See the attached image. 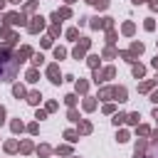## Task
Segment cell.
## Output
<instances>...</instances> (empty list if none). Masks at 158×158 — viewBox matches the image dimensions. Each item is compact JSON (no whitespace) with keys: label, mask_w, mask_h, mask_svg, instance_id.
<instances>
[{"label":"cell","mask_w":158,"mask_h":158,"mask_svg":"<svg viewBox=\"0 0 158 158\" xmlns=\"http://www.w3.org/2000/svg\"><path fill=\"white\" fill-rule=\"evenodd\" d=\"M20 64L12 59V44H0V81H12L17 77Z\"/></svg>","instance_id":"1"},{"label":"cell","mask_w":158,"mask_h":158,"mask_svg":"<svg viewBox=\"0 0 158 158\" xmlns=\"http://www.w3.org/2000/svg\"><path fill=\"white\" fill-rule=\"evenodd\" d=\"M2 22L5 25H12V27H20V25H27V15L20 10V12H5L2 15Z\"/></svg>","instance_id":"2"},{"label":"cell","mask_w":158,"mask_h":158,"mask_svg":"<svg viewBox=\"0 0 158 158\" xmlns=\"http://www.w3.org/2000/svg\"><path fill=\"white\" fill-rule=\"evenodd\" d=\"M89 47H91V40H89V37H79L77 47L72 49V57H74V59H84L86 52H89Z\"/></svg>","instance_id":"3"},{"label":"cell","mask_w":158,"mask_h":158,"mask_svg":"<svg viewBox=\"0 0 158 158\" xmlns=\"http://www.w3.org/2000/svg\"><path fill=\"white\" fill-rule=\"evenodd\" d=\"M44 25H47V20H44L42 15H35V17L27 20V32H30V35H40V32L44 30Z\"/></svg>","instance_id":"4"},{"label":"cell","mask_w":158,"mask_h":158,"mask_svg":"<svg viewBox=\"0 0 158 158\" xmlns=\"http://www.w3.org/2000/svg\"><path fill=\"white\" fill-rule=\"evenodd\" d=\"M114 77H116V69H114V67H104L101 72H99V69H94V74H91V79H94L96 84L109 81V79H114Z\"/></svg>","instance_id":"5"},{"label":"cell","mask_w":158,"mask_h":158,"mask_svg":"<svg viewBox=\"0 0 158 158\" xmlns=\"http://www.w3.org/2000/svg\"><path fill=\"white\" fill-rule=\"evenodd\" d=\"M32 54H35V52H32V47H30V44H22L20 49H12V59H15L17 64H22V62H25L27 57H32Z\"/></svg>","instance_id":"6"},{"label":"cell","mask_w":158,"mask_h":158,"mask_svg":"<svg viewBox=\"0 0 158 158\" xmlns=\"http://www.w3.org/2000/svg\"><path fill=\"white\" fill-rule=\"evenodd\" d=\"M89 25H91L94 30H111V27H114V17H94Z\"/></svg>","instance_id":"7"},{"label":"cell","mask_w":158,"mask_h":158,"mask_svg":"<svg viewBox=\"0 0 158 158\" xmlns=\"http://www.w3.org/2000/svg\"><path fill=\"white\" fill-rule=\"evenodd\" d=\"M47 79L52 81V84H62L64 79L59 77V64L54 62V64H47Z\"/></svg>","instance_id":"8"},{"label":"cell","mask_w":158,"mask_h":158,"mask_svg":"<svg viewBox=\"0 0 158 158\" xmlns=\"http://www.w3.org/2000/svg\"><path fill=\"white\" fill-rule=\"evenodd\" d=\"M91 131H94L91 121H86V118H79V121H77V133H79V136H89Z\"/></svg>","instance_id":"9"},{"label":"cell","mask_w":158,"mask_h":158,"mask_svg":"<svg viewBox=\"0 0 158 158\" xmlns=\"http://www.w3.org/2000/svg\"><path fill=\"white\" fill-rule=\"evenodd\" d=\"M0 37H2V40H5V42H7V44H15V42H17V40H20V37H17V35H15V32H12V30H10V27H5V25H2V27H0Z\"/></svg>","instance_id":"10"},{"label":"cell","mask_w":158,"mask_h":158,"mask_svg":"<svg viewBox=\"0 0 158 158\" xmlns=\"http://www.w3.org/2000/svg\"><path fill=\"white\" fill-rule=\"evenodd\" d=\"M133 156H136V158H148V141H146V138H138Z\"/></svg>","instance_id":"11"},{"label":"cell","mask_w":158,"mask_h":158,"mask_svg":"<svg viewBox=\"0 0 158 158\" xmlns=\"http://www.w3.org/2000/svg\"><path fill=\"white\" fill-rule=\"evenodd\" d=\"M111 99H116V101H128V89H126V86H114Z\"/></svg>","instance_id":"12"},{"label":"cell","mask_w":158,"mask_h":158,"mask_svg":"<svg viewBox=\"0 0 158 158\" xmlns=\"http://www.w3.org/2000/svg\"><path fill=\"white\" fill-rule=\"evenodd\" d=\"M86 89H89V81L86 79H74V91L77 94H86Z\"/></svg>","instance_id":"13"},{"label":"cell","mask_w":158,"mask_h":158,"mask_svg":"<svg viewBox=\"0 0 158 158\" xmlns=\"http://www.w3.org/2000/svg\"><path fill=\"white\" fill-rule=\"evenodd\" d=\"M25 79H27L30 84H35V81L40 79V69H37V67H30V69H27V74H25Z\"/></svg>","instance_id":"14"},{"label":"cell","mask_w":158,"mask_h":158,"mask_svg":"<svg viewBox=\"0 0 158 158\" xmlns=\"http://www.w3.org/2000/svg\"><path fill=\"white\" fill-rule=\"evenodd\" d=\"M25 99H27V104L37 106V104L42 101V94H40V91H27V96H25Z\"/></svg>","instance_id":"15"},{"label":"cell","mask_w":158,"mask_h":158,"mask_svg":"<svg viewBox=\"0 0 158 158\" xmlns=\"http://www.w3.org/2000/svg\"><path fill=\"white\" fill-rule=\"evenodd\" d=\"M101 57H104V59H114V57H118V49H114V44H109V47H104Z\"/></svg>","instance_id":"16"},{"label":"cell","mask_w":158,"mask_h":158,"mask_svg":"<svg viewBox=\"0 0 158 158\" xmlns=\"http://www.w3.org/2000/svg\"><path fill=\"white\" fill-rule=\"evenodd\" d=\"M12 96H15V99H25V96H27V89H25L22 84H15V86H12Z\"/></svg>","instance_id":"17"},{"label":"cell","mask_w":158,"mask_h":158,"mask_svg":"<svg viewBox=\"0 0 158 158\" xmlns=\"http://www.w3.org/2000/svg\"><path fill=\"white\" fill-rule=\"evenodd\" d=\"M143 49H146L143 42H131V49H128V52H131L133 57H138V54H143Z\"/></svg>","instance_id":"18"},{"label":"cell","mask_w":158,"mask_h":158,"mask_svg":"<svg viewBox=\"0 0 158 158\" xmlns=\"http://www.w3.org/2000/svg\"><path fill=\"white\" fill-rule=\"evenodd\" d=\"M131 72H133V77H136V79H141V77H143V74H146V67H143V64H141V62H138V64H136V62H133V67H131Z\"/></svg>","instance_id":"19"},{"label":"cell","mask_w":158,"mask_h":158,"mask_svg":"<svg viewBox=\"0 0 158 158\" xmlns=\"http://www.w3.org/2000/svg\"><path fill=\"white\" fill-rule=\"evenodd\" d=\"M35 151H37V156H40V158H47V156L52 153V146H47V143H42V146H37Z\"/></svg>","instance_id":"20"},{"label":"cell","mask_w":158,"mask_h":158,"mask_svg":"<svg viewBox=\"0 0 158 158\" xmlns=\"http://www.w3.org/2000/svg\"><path fill=\"white\" fill-rule=\"evenodd\" d=\"M111 94H114V86H101L96 99H111Z\"/></svg>","instance_id":"21"},{"label":"cell","mask_w":158,"mask_h":158,"mask_svg":"<svg viewBox=\"0 0 158 158\" xmlns=\"http://www.w3.org/2000/svg\"><path fill=\"white\" fill-rule=\"evenodd\" d=\"M64 138H67L69 143H77V141H79V133H77L74 128H67V131H64Z\"/></svg>","instance_id":"22"},{"label":"cell","mask_w":158,"mask_h":158,"mask_svg":"<svg viewBox=\"0 0 158 158\" xmlns=\"http://www.w3.org/2000/svg\"><path fill=\"white\" fill-rule=\"evenodd\" d=\"M17 151H20V153H25V156H27V153H32V151H35V146H32V141H22V143H20V148H17Z\"/></svg>","instance_id":"23"},{"label":"cell","mask_w":158,"mask_h":158,"mask_svg":"<svg viewBox=\"0 0 158 158\" xmlns=\"http://www.w3.org/2000/svg\"><path fill=\"white\" fill-rule=\"evenodd\" d=\"M121 32H123L126 37H131V35L136 32V25H133V22H123V27H121Z\"/></svg>","instance_id":"24"},{"label":"cell","mask_w":158,"mask_h":158,"mask_svg":"<svg viewBox=\"0 0 158 158\" xmlns=\"http://www.w3.org/2000/svg\"><path fill=\"white\" fill-rule=\"evenodd\" d=\"M10 128H12V133H22V131H25V123H22L20 118H15V121L10 123Z\"/></svg>","instance_id":"25"},{"label":"cell","mask_w":158,"mask_h":158,"mask_svg":"<svg viewBox=\"0 0 158 158\" xmlns=\"http://www.w3.org/2000/svg\"><path fill=\"white\" fill-rule=\"evenodd\" d=\"M118 57H121V59H126V62H131V64L136 62V57H133L128 49H118Z\"/></svg>","instance_id":"26"},{"label":"cell","mask_w":158,"mask_h":158,"mask_svg":"<svg viewBox=\"0 0 158 158\" xmlns=\"http://www.w3.org/2000/svg\"><path fill=\"white\" fill-rule=\"evenodd\" d=\"M86 64H89L91 69H99V54H89V57H86Z\"/></svg>","instance_id":"27"},{"label":"cell","mask_w":158,"mask_h":158,"mask_svg":"<svg viewBox=\"0 0 158 158\" xmlns=\"http://www.w3.org/2000/svg\"><path fill=\"white\" fill-rule=\"evenodd\" d=\"M77 99H79V94H67V96H64V104L72 109V106H77Z\"/></svg>","instance_id":"28"},{"label":"cell","mask_w":158,"mask_h":158,"mask_svg":"<svg viewBox=\"0 0 158 158\" xmlns=\"http://www.w3.org/2000/svg\"><path fill=\"white\" fill-rule=\"evenodd\" d=\"M81 106H84V111H94V109H96V101L89 96V99H84V101H81Z\"/></svg>","instance_id":"29"},{"label":"cell","mask_w":158,"mask_h":158,"mask_svg":"<svg viewBox=\"0 0 158 158\" xmlns=\"http://www.w3.org/2000/svg\"><path fill=\"white\" fill-rule=\"evenodd\" d=\"M138 118H141V114H138V111H133V114H126V121H128L131 126H138Z\"/></svg>","instance_id":"30"},{"label":"cell","mask_w":158,"mask_h":158,"mask_svg":"<svg viewBox=\"0 0 158 158\" xmlns=\"http://www.w3.org/2000/svg\"><path fill=\"white\" fill-rule=\"evenodd\" d=\"M54 153H57V156H72V146H57Z\"/></svg>","instance_id":"31"},{"label":"cell","mask_w":158,"mask_h":158,"mask_svg":"<svg viewBox=\"0 0 158 158\" xmlns=\"http://www.w3.org/2000/svg\"><path fill=\"white\" fill-rule=\"evenodd\" d=\"M59 32H62V27H59V22H54V25L49 27V32H47V35H49V37L54 40V37H59Z\"/></svg>","instance_id":"32"},{"label":"cell","mask_w":158,"mask_h":158,"mask_svg":"<svg viewBox=\"0 0 158 158\" xmlns=\"http://www.w3.org/2000/svg\"><path fill=\"white\" fill-rule=\"evenodd\" d=\"M42 62H44V54H42V52L32 54V67H42Z\"/></svg>","instance_id":"33"},{"label":"cell","mask_w":158,"mask_h":158,"mask_svg":"<svg viewBox=\"0 0 158 158\" xmlns=\"http://www.w3.org/2000/svg\"><path fill=\"white\" fill-rule=\"evenodd\" d=\"M111 121H114V126H121V123H126V114H121V111H118V114H114V118H111Z\"/></svg>","instance_id":"34"},{"label":"cell","mask_w":158,"mask_h":158,"mask_svg":"<svg viewBox=\"0 0 158 158\" xmlns=\"http://www.w3.org/2000/svg\"><path fill=\"white\" fill-rule=\"evenodd\" d=\"M17 148H20V143H17V141H5V151H7V153H15Z\"/></svg>","instance_id":"35"},{"label":"cell","mask_w":158,"mask_h":158,"mask_svg":"<svg viewBox=\"0 0 158 158\" xmlns=\"http://www.w3.org/2000/svg\"><path fill=\"white\" fill-rule=\"evenodd\" d=\"M35 7H37V0H27V2H25V7H22V12L27 15V12H32Z\"/></svg>","instance_id":"36"},{"label":"cell","mask_w":158,"mask_h":158,"mask_svg":"<svg viewBox=\"0 0 158 158\" xmlns=\"http://www.w3.org/2000/svg\"><path fill=\"white\" fill-rule=\"evenodd\" d=\"M64 35H67V40H77V37H79V27H69Z\"/></svg>","instance_id":"37"},{"label":"cell","mask_w":158,"mask_h":158,"mask_svg":"<svg viewBox=\"0 0 158 158\" xmlns=\"http://www.w3.org/2000/svg\"><path fill=\"white\" fill-rule=\"evenodd\" d=\"M116 37H118V35H116V30H114V27H111V30H106V42H109V44H114V42H116Z\"/></svg>","instance_id":"38"},{"label":"cell","mask_w":158,"mask_h":158,"mask_svg":"<svg viewBox=\"0 0 158 158\" xmlns=\"http://www.w3.org/2000/svg\"><path fill=\"white\" fill-rule=\"evenodd\" d=\"M64 57H67V49H64V47H54V59H59V62H62Z\"/></svg>","instance_id":"39"},{"label":"cell","mask_w":158,"mask_h":158,"mask_svg":"<svg viewBox=\"0 0 158 158\" xmlns=\"http://www.w3.org/2000/svg\"><path fill=\"white\" fill-rule=\"evenodd\" d=\"M153 86H156V81L151 79V81H143V84H138V91H151Z\"/></svg>","instance_id":"40"},{"label":"cell","mask_w":158,"mask_h":158,"mask_svg":"<svg viewBox=\"0 0 158 158\" xmlns=\"http://www.w3.org/2000/svg\"><path fill=\"white\" fill-rule=\"evenodd\" d=\"M143 27H146L148 32H153V30H156V20H153V17H148V20L143 22Z\"/></svg>","instance_id":"41"},{"label":"cell","mask_w":158,"mask_h":158,"mask_svg":"<svg viewBox=\"0 0 158 158\" xmlns=\"http://www.w3.org/2000/svg\"><path fill=\"white\" fill-rule=\"evenodd\" d=\"M67 118H69V121H79V114H77V109H74V106L67 111Z\"/></svg>","instance_id":"42"},{"label":"cell","mask_w":158,"mask_h":158,"mask_svg":"<svg viewBox=\"0 0 158 158\" xmlns=\"http://www.w3.org/2000/svg\"><path fill=\"white\" fill-rule=\"evenodd\" d=\"M116 141H118V143H126V141H128V133H126V131H118V133H116Z\"/></svg>","instance_id":"43"},{"label":"cell","mask_w":158,"mask_h":158,"mask_svg":"<svg viewBox=\"0 0 158 158\" xmlns=\"http://www.w3.org/2000/svg\"><path fill=\"white\" fill-rule=\"evenodd\" d=\"M57 106H59L57 101H47V106H44V109H47V114H52V111H57Z\"/></svg>","instance_id":"44"},{"label":"cell","mask_w":158,"mask_h":158,"mask_svg":"<svg viewBox=\"0 0 158 158\" xmlns=\"http://www.w3.org/2000/svg\"><path fill=\"white\" fill-rule=\"evenodd\" d=\"M35 118H37V121H42V118H47V109H37V114H35Z\"/></svg>","instance_id":"45"},{"label":"cell","mask_w":158,"mask_h":158,"mask_svg":"<svg viewBox=\"0 0 158 158\" xmlns=\"http://www.w3.org/2000/svg\"><path fill=\"white\" fill-rule=\"evenodd\" d=\"M94 7H99V10H106V7H109V0H96V2H94Z\"/></svg>","instance_id":"46"},{"label":"cell","mask_w":158,"mask_h":158,"mask_svg":"<svg viewBox=\"0 0 158 158\" xmlns=\"http://www.w3.org/2000/svg\"><path fill=\"white\" fill-rule=\"evenodd\" d=\"M148 136H151V143H153V146H158V128H156V131H151Z\"/></svg>","instance_id":"47"},{"label":"cell","mask_w":158,"mask_h":158,"mask_svg":"<svg viewBox=\"0 0 158 158\" xmlns=\"http://www.w3.org/2000/svg\"><path fill=\"white\" fill-rule=\"evenodd\" d=\"M42 47H52V37H49V35L42 37Z\"/></svg>","instance_id":"48"},{"label":"cell","mask_w":158,"mask_h":158,"mask_svg":"<svg viewBox=\"0 0 158 158\" xmlns=\"http://www.w3.org/2000/svg\"><path fill=\"white\" fill-rule=\"evenodd\" d=\"M25 128H27V131H30V133H32V136H35V133H37V131H40V126H37V123H30V126H25Z\"/></svg>","instance_id":"49"},{"label":"cell","mask_w":158,"mask_h":158,"mask_svg":"<svg viewBox=\"0 0 158 158\" xmlns=\"http://www.w3.org/2000/svg\"><path fill=\"white\" fill-rule=\"evenodd\" d=\"M148 133H151L148 126H138V136H148Z\"/></svg>","instance_id":"50"},{"label":"cell","mask_w":158,"mask_h":158,"mask_svg":"<svg viewBox=\"0 0 158 158\" xmlns=\"http://www.w3.org/2000/svg\"><path fill=\"white\" fill-rule=\"evenodd\" d=\"M114 111H116L114 104H106V106H104V114H114Z\"/></svg>","instance_id":"51"},{"label":"cell","mask_w":158,"mask_h":158,"mask_svg":"<svg viewBox=\"0 0 158 158\" xmlns=\"http://www.w3.org/2000/svg\"><path fill=\"white\" fill-rule=\"evenodd\" d=\"M5 114H7V111H5V106H0V126L5 123Z\"/></svg>","instance_id":"52"},{"label":"cell","mask_w":158,"mask_h":158,"mask_svg":"<svg viewBox=\"0 0 158 158\" xmlns=\"http://www.w3.org/2000/svg\"><path fill=\"white\" fill-rule=\"evenodd\" d=\"M151 101H153V104H158V89H156V91L151 94Z\"/></svg>","instance_id":"53"},{"label":"cell","mask_w":158,"mask_h":158,"mask_svg":"<svg viewBox=\"0 0 158 158\" xmlns=\"http://www.w3.org/2000/svg\"><path fill=\"white\" fill-rule=\"evenodd\" d=\"M5 2H7V0H0V12L5 10Z\"/></svg>","instance_id":"54"},{"label":"cell","mask_w":158,"mask_h":158,"mask_svg":"<svg viewBox=\"0 0 158 158\" xmlns=\"http://www.w3.org/2000/svg\"><path fill=\"white\" fill-rule=\"evenodd\" d=\"M153 118H156V121H158V106H156V109H153Z\"/></svg>","instance_id":"55"},{"label":"cell","mask_w":158,"mask_h":158,"mask_svg":"<svg viewBox=\"0 0 158 158\" xmlns=\"http://www.w3.org/2000/svg\"><path fill=\"white\" fill-rule=\"evenodd\" d=\"M153 67H156V69H158V54H156V59H153Z\"/></svg>","instance_id":"56"},{"label":"cell","mask_w":158,"mask_h":158,"mask_svg":"<svg viewBox=\"0 0 158 158\" xmlns=\"http://www.w3.org/2000/svg\"><path fill=\"white\" fill-rule=\"evenodd\" d=\"M7 2H12V5H20V2H22V0H7Z\"/></svg>","instance_id":"57"},{"label":"cell","mask_w":158,"mask_h":158,"mask_svg":"<svg viewBox=\"0 0 158 158\" xmlns=\"http://www.w3.org/2000/svg\"><path fill=\"white\" fill-rule=\"evenodd\" d=\"M131 2H133V5H141V2H143V0H131Z\"/></svg>","instance_id":"58"},{"label":"cell","mask_w":158,"mask_h":158,"mask_svg":"<svg viewBox=\"0 0 158 158\" xmlns=\"http://www.w3.org/2000/svg\"><path fill=\"white\" fill-rule=\"evenodd\" d=\"M64 2H67V5H72V2H77V0H64Z\"/></svg>","instance_id":"59"},{"label":"cell","mask_w":158,"mask_h":158,"mask_svg":"<svg viewBox=\"0 0 158 158\" xmlns=\"http://www.w3.org/2000/svg\"><path fill=\"white\" fill-rule=\"evenodd\" d=\"M153 81H156V89H158V74H156V79H153Z\"/></svg>","instance_id":"60"},{"label":"cell","mask_w":158,"mask_h":158,"mask_svg":"<svg viewBox=\"0 0 158 158\" xmlns=\"http://www.w3.org/2000/svg\"><path fill=\"white\" fill-rule=\"evenodd\" d=\"M86 2H89V5H94V2H96V0H86Z\"/></svg>","instance_id":"61"},{"label":"cell","mask_w":158,"mask_h":158,"mask_svg":"<svg viewBox=\"0 0 158 158\" xmlns=\"http://www.w3.org/2000/svg\"><path fill=\"white\" fill-rule=\"evenodd\" d=\"M0 27H2V17H0Z\"/></svg>","instance_id":"62"}]
</instances>
